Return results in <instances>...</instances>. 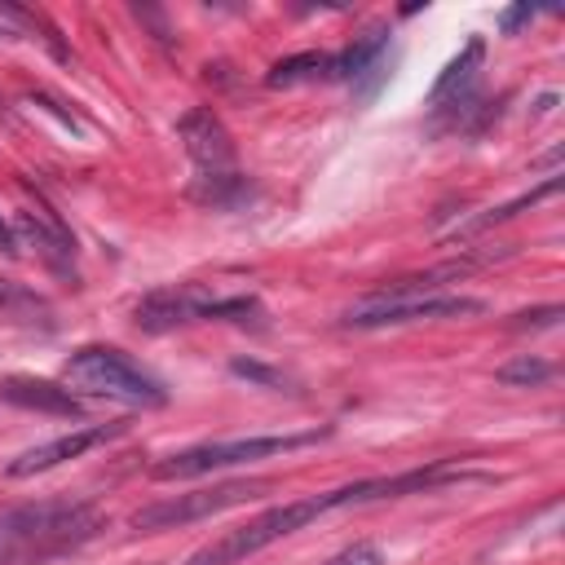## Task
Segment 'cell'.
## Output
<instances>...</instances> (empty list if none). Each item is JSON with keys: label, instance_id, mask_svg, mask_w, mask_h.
<instances>
[{"label": "cell", "instance_id": "6da1fadb", "mask_svg": "<svg viewBox=\"0 0 565 565\" xmlns=\"http://www.w3.org/2000/svg\"><path fill=\"white\" fill-rule=\"evenodd\" d=\"M97 525L102 516L84 499H35L0 508V565L79 547L97 534Z\"/></svg>", "mask_w": 565, "mask_h": 565}, {"label": "cell", "instance_id": "7a4b0ae2", "mask_svg": "<svg viewBox=\"0 0 565 565\" xmlns=\"http://www.w3.org/2000/svg\"><path fill=\"white\" fill-rule=\"evenodd\" d=\"M177 137L194 163V181H190V199L203 207H234L252 194L247 177L238 172V154H234V137L221 124V115L212 106H190L177 119Z\"/></svg>", "mask_w": 565, "mask_h": 565}, {"label": "cell", "instance_id": "3957f363", "mask_svg": "<svg viewBox=\"0 0 565 565\" xmlns=\"http://www.w3.org/2000/svg\"><path fill=\"white\" fill-rule=\"evenodd\" d=\"M349 503H353V490L340 486V490H327V494H309V499H291V503L265 508L260 516H252V521H243V525L216 534L212 543H203L185 565H238V561L256 556L260 547L287 539V534L305 530L309 521H318V516H327V512H335V508H349Z\"/></svg>", "mask_w": 565, "mask_h": 565}, {"label": "cell", "instance_id": "277c9868", "mask_svg": "<svg viewBox=\"0 0 565 565\" xmlns=\"http://www.w3.org/2000/svg\"><path fill=\"white\" fill-rule=\"evenodd\" d=\"M62 384L79 397H110V402H124V406H163L168 402V388L146 371L137 366L128 353L110 349V344H84L66 358L62 366Z\"/></svg>", "mask_w": 565, "mask_h": 565}, {"label": "cell", "instance_id": "5b68a950", "mask_svg": "<svg viewBox=\"0 0 565 565\" xmlns=\"http://www.w3.org/2000/svg\"><path fill=\"white\" fill-rule=\"evenodd\" d=\"M331 428H309V433H274V437H230V441H199L185 446L177 455H163L159 463H150L154 481H190V477H207L221 468H238V463H256L269 455H287L300 446L322 441Z\"/></svg>", "mask_w": 565, "mask_h": 565}, {"label": "cell", "instance_id": "8992f818", "mask_svg": "<svg viewBox=\"0 0 565 565\" xmlns=\"http://www.w3.org/2000/svg\"><path fill=\"white\" fill-rule=\"evenodd\" d=\"M212 318H225V322H256L260 318V305L256 296H207L199 291L194 282H181V287H163V291H150L146 300H137L132 309V322L150 335H163V331H177L185 322H212Z\"/></svg>", "mask_w": 565, "mask_h": 565}, {"label": "cell", "instance_id": "52a82bcc", "mask_svg": "<svg viewBox=\"0 0 565 565\" xmlns=\"http://www.w3.org/2000/svg\"><path fill=\"white\" fill-rule=\"evenodd\" d=\"M260 490H269V481H221V486H199V490H185V494H172V499H159V503H146L132 525L137 530H177V525H190V521H203V516H216L225 508H238L247 499H256Z\"/></svg>", "mask_w": 565, "mask_h": 565}, {"label": "cell", "instance_id": "ba28073f", "mask_svg": "<svg viewBox=\"0 0 565 565\" xmlns=\"http://www.w3.org/2000/svg\"><path fill=\"white\" fill-rule=\"evenodd\" d=\"M486 300L477 296H366L344 313V327L353 331H375V327H402V322H419V318H468L481 313Z\"/></svg>", "mask_w": 565, "mask_h": 565}, {"label": "cell", "instance_id": "9c48e42d", "mask_svg": "<svg viewBox=\"0 0 565 565\" xmlns=\"http://www.w3.org/2000/svg\"><path fill=\"white\" fill-rule=\"evenodd\" d=\"M119 433H124V424H84V428H75V433H62V437H53V441H40V446L13 455V459L4 463V477H35V472H49V468H57V463H66V459H79L84 450H93V446L119 437Z\"/></svg>", "mask_w": 565, "mask_h": 565}, {"label": "cell", "instance_id": "30bf717a", "mask_svg": "<svg viewBox=\"0 0 565 565\" xmlns=\"http://www.w3.org/2000/svg\"><path fill=\"white\" fill-rule=\"evenodd\" d=\"M0 397H4L9 406L40 411V415H62V419H79V415H84V402H79L66 384L35 380V375H9V380H0Z\"/></svg>", "mask_w": 565, "mask_h": 565}, {"label": "cell", "instance_id": "8fae6325", "mask_svg": "<svg viewBox=\"0 0 565 565\" xmlns=\"http://www.w3.org/2000/svg\"><path fill=\"white\" fill-rule=\"evenodd\" d=\"M13 234H18L26 247H35V256H40L53 274L75 278V243H71V234H66L57 221H49V216H40V212H18V216H13Z\"/></svg>", "mask_w": 565, "mask_h": 565}, {"label": "cell", "instance_id": "7c38bea8", "mask_svg": "<svg viewBox=\"0 0 565 565\" xmlns=\"http://www.w3.org/2000/svg\"><path fill=\"white\" fill-rule=\"evenodd\" d=\"M481 57H486V44L472 35L468 44H463V53L459 57H450L446 66H441V75L433 79V93H428V106L433 110H441L446 102H468L472 97V84H477V71H481Z\"/></svg>", "mask_w": 565, "mask_h": 565}, {"label": "cell", "instance_id": "4fadbf2b", "mask_svg": "<svg viewBox=\"0 0 565 565\" xmlns=\"http://www.w3.org/2000/svg\"><path fill=\"white\" fill-rule=\"evenodd\" d=\"M384 44H388V31H384V26H375V31L358 35L349 49L331 53V79H358L362 71H375V62H380Z\"/></svg>", "mask_w": 565, "mask_h": 565}, {"label": "cell", "instance_id": "5bb4252c", "mask_svg": "<svg viewBox=\"0 0 565 565\" xmlns=\"http://www.w3.org/2000/svg\"><path fill=\"white\" fill-rule=\"evenodd\" d=\"M313 79H331V53H291L274 62L265 75L269 88H291V84H313Z\"/></svg>", "mask_w": 565, "mask_h": 565}, {"label": "cell", "instance_id": "9a60e30c", "mask_svg": "<svg viewBox=\"0 0 565 565\" xmlns=\"http://www.w3.org/2000/svg\"><path fill=\"white\" fill-rule=\"evenodd\" d=\"M556 190H561V177H547L539 190H530V194H516L512 203H499V207H490V212H481V216L463 221V225H459V234H477V230H490V225H499V221H512L516 212H525V207H534V203L552 199Z\"/></svg>", "mask_w": 565, "mask_h": 565}, {"label": "cell", "instance_id": "2e32d148", "mask_svg": "<svg viewBox=\"0 0 565 565\" xmlns=\"http://www.w3.org/2000/svg\"><path fill=\"white\" fill-rule=\"evenodd\" d=\"M552 375H556V366L547 358H539V353H521V358H512V362H503L494 371V380L499 384H512V388H534V384H543Z\"/></svg>", "mask_w": 565, "mask_h": 565}, {"label": "cell", "instance_id": "e0dca14e", "mask_svg": "<svg viewBox=\"0 0 565 565\" xmlns=\"http://www.w3.org/2000/svg\"><path fill=\"white\" fill-rule=\"evenodd\" d=\"M230 371H234V375H243V380H252V384H265V388H282V384H287V380H282V371L260 366V362H243V358H234V362H230Z\"/></svg>", "mask_w": 565, "mask_h": 565}, {"label": "cell", "instance_id": "ac0fdd59", "mask_svg": "<svg viewBox=\"0 0 565 565\" xmlns=\"http://www.w3.org/2000/svg\"><path fill=\"white\" fill-rule=\"evenodd\" d=\"M327 565H384V552L375 543H353V547L335 552Z\"/></svg>", "mask_w": 565, "mask_h": 565}, {"label": "cell", "instance_id": "d6986e66", "mask_svg": "<svg viewBox=\"0 0 565 565\" xmlns=\"http://www.w3.org/2000/svg\"><path fill=\"white\" fill-rule=\"evenodd\" d=\"M556 318H561V305H543V309H525V313H516V331H525V327H556Z\"/></svg>", "mask_w": 565, "mask_h": 565}, {"label": "cell", "instance_id": "ffe728a7", "mask_svg": "<svg viewBox=\"0 0 565 565\" xmlns=\"http://www.w3.org/2000/svg\"><path fill=\"white\" fill-rule=\"evenodd\" d=\"M530 18H534V9H530V4H516V9H503V13H499V26H503V31H516V26L530 22Z\"/></svg>", "mask_w": 565, "mask_h": 565}, {"label": "cell", "instance_id": "44dd1931", "mask_svg": "<svg viewBox=\"0 0 565 565\" xmlns=\"http://www.w3.org/2000/svg\"><path fill=\"white\" fill-rule=\"evenodd\" d=\"M0 252H4V256H18V252H22V243H18V234H13V225H9L4 216H0Z\"/></svg>", "mask_w": 565, "mask_h": 565}]
</instances>
